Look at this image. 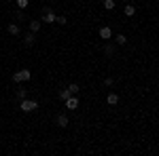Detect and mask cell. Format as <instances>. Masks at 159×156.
<instances>
[{
  "mask_svg": "<svg viewBox=\"0 0 159 156\" xmlns=\"http://www.w3.org/2000/svg\"><path fill=\"white\" fill-rule=\"evenodd\" d=\"M55 23H60V25H66V23H68V19H66L64 15H60V17L55 19Z\"/></svg>",
  "mask_w": 159,
  "mask_h": 156,
  "instance_id": "16",
  "label": "cell"
},
{
  "mask_svg": "<svg viewBox=\"0 0 159 156\" xmlns=\"http://www.w3.org/2000/svg\"><path fill=\"white\" fill-rule=\"evenodd\" d=\"M123 13H125L127 17H134V15H136V6H134V4H125V9H123Z\"/></svg>",
  "mask_w": 159,
  "mask_h": 156,
  "instance_id": "11",
  "label": "cell"
},
{
  "mask_svg": "<svg viewBox=\"0 0 159 156\" xmlns=\"http://www.w3.org/2000/svg\"><path fill=\"white\" fill-rule=\"evenodd\" d=\"M125 42H127L125 34H119V36H117V44H125Z\"/></svg>",
  "mask_w": 159,
  "mask_h": 156,
  "instance_id": "17",
  "label": "cell"
},
{
  "mask_svg": "<svg viewBox=\"0 0 159 156\" xmlns=\"http://www.w3.org/2000/svg\"><path fill=\"white\" fill-rule=\"evenodd\" d=\"M55 19H57L55 13L51 11L49 6H45V9H43V21H45V23H55Z\"/></svg>",
  "mask_w": 159,
  "mask_h": 156,
  "instance_id": "3",
  "label": "cell"
},
{
  "mask_svg": "<svg viewBox=\"0 0 159 156\" xmlns=\"http://www.w3.org/2000/svg\"><path fill=\"white\" fill-rule=\"evenodd\" d=\"M28 4H30V0H17V6H19V9H25Z\"/></svg>",
  "mask_w": 159,
  "mask_h": 156,
  "instance_id": "19",
  "label": "cell"
},
{
  "mask_svg": "<svg viewBox=\"0 0 159 156\" xmlns=\"http://www.w3.org/2000/svg\"><path fill=\"white\" fill-rule=\"evenodd\" d=\"M7 30H9V34H11V36H19V34H21L19 23H9V27H7Z\"/></svg>",
  "mask_w": 159,
  "mask_h": 156,
  "instance_id": "8",
  "label": "cell"
},
{
  "mask_svg": "<svg viewBox=\"0 0 159 156\" xmlns=\"http://www.w3.org/2000/svg\"><path fill=\"white\" fill-rule=\"evenodd\" d=\"M40 25H43V21H36V19H32V21L28 23V27H30V32H34V34H36L38 30H40Z\"/></svg>",
  "mask_w": 159,
  "mask_h": 156,
  "instance_id": "9",
  "label": "cell"
},
{
  "mask_svg": "<svg viewBox=\"0 0 159 156\" xmlns=\"http://www.w3.org/2000/svg\"><path fill=\"white\" fill-rule=\"evenodd\" d=\"M55 124L61 127V129H66V127L70 124V122H68V116H66V114H57V116H55Z\"/></svg>",
  "mask_w": 159,
  "mask_h": 156,
  "instance_id": "4",
  "label": "cell"
},
{
  "mask_svg": "<svg viewBox=\"0 0 159 156\" xmlns=\"http://www.w3.org/2000/svg\"><path fill=\"white\" fill-rule=\"evenodd\" d=\"M106 103H108V106H117V103H119V95H117V93H110V95L106 97Z\"/></svg>",
  "mask_w": 159,
  "mask_h": 156,
  "instance_id": "10",
  "label": "cell"
},
{
  "mask_svg": "<svg viewBox=\"0 0 159 156\" xmlns=\"http://www.w3.org/2000/svg\"><path fill=\"white\" fill-rule=\"evenodd\" d=\"M110 36H112V30H110L108 25H104V27H100V38H102V40H108Z\"/></svg>",
  "mask_w": 159,
  "mask_h": 156,
  "instance_id": "7",
  "label": "cell"
},
{
  "mask_svg": "<svg viewBox=\"0 0 159 156\" xmlns=\"http://www.w3.org/2000/svg\"><path fill=\"white\" fill-rule=\"evenodd\" d=\"M68 91H70V93H72V95H76V93H79V84H76V82L68 84Z\"/></svg>",
  "mask_w": 159,
  "mask_h": 156,
  "instance_id": "14",
  "label": "cell"
},
{
  "mask_svg": "<svg viewBox=\"0 0 159 156\" xmlns=\"http://www.w3.org/2000/svg\"><path fill=\"white\" fill-rule=\"evenodd\" d=\"M34 42H36V36H34V32H28L24 36V44L25 47H34Z\"/></svg>",
  "mask_w": 159,
  "mask_h": 156,
  "instance_id": "5",
  "label": "cell"
},
{
  "mask_svg": "<svg viewBox=\"0 0 159 156\" xmlns=\"http://www.w3.org/2000/svg\"><path fill=\"white\" fill-rule=\"evenodd\" d=\"M38 108V103L34 99H21V103H19V110L21 112H34Z\"/></svg>",
  "mask_w": 159,
  "mask_h": 156,
  "instance_id": "1",
  "label": "cell"
},
{
  "mask_svg": "<svg viewBox=\"0 0 159 156\" xmlns=\"http://www.w3.org/2000/svg\"><path fill=\"white\" fill-rule=\"evenodd\" d=\"M70 95H72V93H70L68 89H64V91H60V99H64V101H66V99H68Z\"/></svg>",
  "mask_w": 159,
  "mask_h": 156,
  "instance_id": "15",
  "label": "cell"
},
{
  "mask_svg": "<svg viewBox=\"0 0 159 156\" xmlns=\"http://www.w3.org/2000/svg\"><path fill=\"white\" fill-rule=\"evenodd\" d=\"M30 78H32L30 70H19V72L13 74V82H21V80H30Z\"/></svg>",
  "mask_w": 159,
  "mask_h": 156,
  "instance_id": "2",
  "label": "cell"
},
{
  "mask_svg": "<svg viewBox=\"0 0 159 156\" xmlns=\"http://www.w3.org/2000/svg\"><path fill=\"white\" fill-rule=\"evenodd\" d=\"M102 6H104L106 11H112V9H115V0H102Z\"/></svg>",
  "mask_w": 159,
  "mask_h": 156,
  "instance_id": "12",
  "label": "cell"
},
{
  "mask_svg": "<svg viewBox=\"0 0 159 156\" xmlns=\"http://www.w3.org/2000/svg\"><path fill=\"white\" fill-rule=\"evenodd\" d=\"M66 108H68V110H76V108H79V99H76L74 95H70L68 99H66Z\"/></svg>",
  "mask_w": 159,
  "mask_h": 156,
  "instance_id": "6",
  "label": "cell"
},
{
  "mask_svg": "<svg viewBox=\"0 0 159 156\" xmlns=\"http://www.w3.org/2000/svg\"><path fill=\"white\" fill-rule=\"evenodd\" d=\"M25 95H28V91H25V89H19V91H17V97H19V101H21V99H25Z\"/></svg>",
  "mask_w": 159,
  "mask_h": 156,
  "instance_id": "18",
  "label": "cell"
},
{
  "mask_svg": "<svg viewBox=\"0 0 159 156\" xmlns=\"http://www.w3.org/2000/svg\"><path fill=\"white\" fill-rule=\"evenodd\" d=\"M112 82H115L112 78H104V86H112Z\"/></svg>",
  "mask_w": 159,
  "mask_h": 156,
  "instance_id": "20",
  "label": "cell"
},
{
  "mask_svg": "<svg viewBox=\"0 0 159 156\" xmlns=\"http://www.w3.org/2000/svg\"><path fill=\"white\" fill-rule=\"evenodd\" d=\"M112 53H115V47H112V44H106V47H104V55H106V57H112Z\"/></svg>",
  "mask_w": 159,
  "mask_h": 156,
  "instance_id": "13",
  "label": "cell"
}]
</instances>
